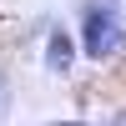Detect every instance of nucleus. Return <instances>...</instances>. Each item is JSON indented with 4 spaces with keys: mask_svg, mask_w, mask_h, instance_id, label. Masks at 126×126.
<instances>
[{
    "mask_svg": "<svg viewBox=\"0 0 126 126\" xmlns=\"http://www.w3.org/2000/svg\"><path fill=\"white\" fill-rule=\"evenodd\" d=\"M50 126H86V121H50Z\"/></svg>",
    "mask_w": 126,
    "mask_h": 126,
    "instance_id": "nucleus-4",
    "label": "nucleus"
},
{
    "mask_svg": "<svg viewBox=\"0 0 126 126\" xmlns=\"http://www.w3.org/2000/svg\"><path fill=\"white\" fill-rule=\"evenodd\" d=\"M121 46V5L116 0H91L81 10V50L91 61H106Z\"/></svg>",
    "mask_w": 126,
    "mask_h": 126,
    "instance_id": "nucleus-1",
    "label": "nucleus"
},
{
    "mask_svg": "<svg viewBox=\"0 0 126 126\" xmlns=\"http://www.w3.org/2000/svg\"><path fill=\"white\" fill-rule=\"evenodd\" d=\"M46 61H50V71H71V40H66V30H56V35H50Z\"/></svg>",
    "mask_w": 126,
    "mask_h": 126,
    "instance_id": "nucleus-2",
    "label": "nucleus"
},
{
    "mask_svg": "<svg viewBox=\"0 0 126 126\" xmlns=\"http://www.w3.org/2000/svg\"><path fill=\"white\" fill-rule=\"evenodd\" d=\"M106 126H126V111H116V116H111V121H106Z\"/></svg>",
    "mask_w": 126,
    "mask_h": 126,
    "instance_id": "nucleus-3",
    "label": "nucleus"
}]
</instances>
